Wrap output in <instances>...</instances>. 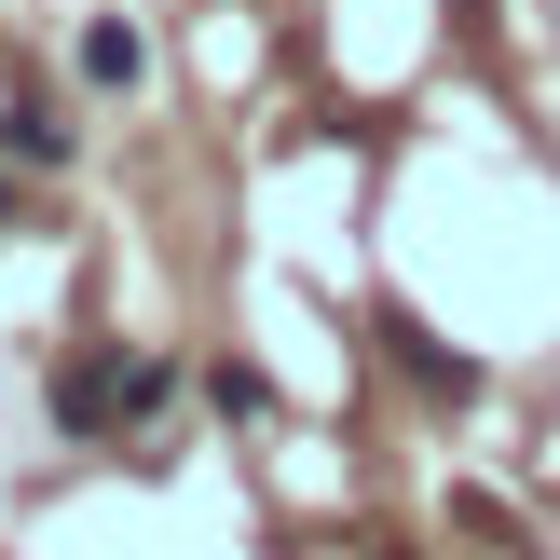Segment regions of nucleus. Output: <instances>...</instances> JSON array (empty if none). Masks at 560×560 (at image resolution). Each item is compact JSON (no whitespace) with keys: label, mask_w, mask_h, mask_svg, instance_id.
<instances>
[{"label":"nucleus","mask_w":560,"mask_h":560,"mask_svg":"<svg viewBox=\"0 0 560 560\" xmlns=\"http://www.w3.org/2000/svg\"><path fill=\"white\" fill-rule=\"evenodd\" d=\"M164 383H178V370H164V355H82V370H55V424H137V410H164Z\"/></svg>","instance_id":"f257e3e1"},{"label":"nucleus","mask_w":560,"mask_h":560,"mask_svg":"<svg viewBox=\"0 0 560 560\" xmlns=\"http://www.w3.org/2000/svg\"><path fill=\"white\" fill-rule=\"evenodd\" d=\"M383 355H397V370H410V383H424V397H438V410H465V397H479V370H465V355H452V342H438V328H424V315H383Z\"/></svg>","instance_id":"f03ea898"},{"label":"nucleus","mask_w":560,"mask_h":560,"mask_svg":"<svg viewBox=\"0 0 560 560\" xmlns=\"http://www.w3.org/2000/svg\"><path fill=\"white\" fill-rule=\"evenodd\" d=\"M137 69H151V42H137L124 14H96V27H82V82H96V96H124Z\"/></svg>","instance_id":"7ed1b4c3"},{"label":"nucleus","mask_w":560,"mask_h":560,"mask_svg":"<svg viewBox=\"0 0 560 560\" xmlns=\"http://www.w3.org/2000/svg\"><path fill=\"white\" fill-rule=\"evenodd\" d=\"M0 151H14V164H69V124H55V96H14V109H0Z\"/></svg>","instance_id":"20e7f679"},{"label":"nucleus","mask_w":560,"mask_h":560,"mask_svg":"<svg viewBox=\"0 0 560 560\" xmlns=\"http://www.w3.org/2000/svg\"><path fill=\"white\" fill-rule=\"evenodd\" d=\"M0 233H14V219H0Z\"/></svg>","instance_id":"39448f33"}]
</instances>
